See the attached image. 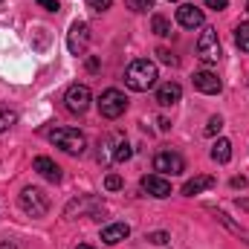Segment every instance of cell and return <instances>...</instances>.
<instances>
[{"instance_id": "1", "label": "cell", "mask_w": 249, "mask_h": 249, "mask_svg": "<svg viewBox=\"0 0 249 249\" xmlns=\"http://www.w3.org/2000/svg\"><path fill=\"white\" fill-rule=\"evenodd\" d=\"M157 78H160L157 64L148 61V58H139V61H133L124 70V84H127L130 90H136V93H148V90L157 84Z\"/></svg>"}, {"instance_id": "2", "label": "cell", "mask_w": 249, "mask_h": 249, "mask_svg": "<svg viewBox=\"0 0 249 249\" xmlns=\"http://www.w3.org/2000/svg\"><path fill=\"white\" fill-rule=\"evenodd\" d=\"M18 203H20V209H23L29 217H44V214L50 212V197H47L41 188H35V186L23 188L20 197H18Z\"/></svg>"}, {"instance_id": "3", "label": "cell", "mask_w": 249, "mask_h": 249, "mask_svg": "<svg viewBox=\"0 0 249 249\" xmlns=\"http://www.w3.org/2000/svg\"><path fill=\"white\" fill-rule=\"evenodd\" d=\"M50 139H53L61 151L72 154V157L84 154V148H87L84 133H81V130H75V127H58V130H53V133H50Z\"/></svg>"}, {"instance_id": "4", "label": "cell", "mask_w": 249, "mask_h": 249, "mask_svg": "<svg viewBox=\"0 0 249 249\" xmlns=\"http://www.w3.org/2000/svg\"><path fill=\"white\" fill-rule=\"evenodd\" d=\"M124 110H127V99H124L122 90H105L102 99H99V113L105 119H119Z\"/></svg>"}, {"instance_id": "5", "label": "cell", "mask_w": 249, "mask_h": 249, "mask_svg": "<svg viewBox=\"0 0 249 249\" xmlns=\"http://www.w3.org/2000/svg\"><path fill=\"white\" fill-rule=\"evenodd\" d=\"M197 55L206 64H214L220 58V38H217V32L212 26H206L200 32V38H197Z\"/></svg>"}, {"instance_id": "6", "label": "cell", "mask_w": 249, "mask_h": 249, "mask_svg": "<svg viewBox=\"0 0 249 249\" xmlns=\"http://www.w3.org/2000/svg\"><path fill=\"white\" fill-rule=\"evenodd\" d=\"M87 44H90V26H87L84 20H75V23L70 26V32H67V50H70L72 55H84Z\"/></svg>"}, {"instance_id": "7", "label": "cell", "mask_w": 249, "mask_h": 249, "mask_svg": "<svg viewBox=\"0 0 249 249\" xmlns=\"http://www.w3.org/2000/svg\"><path fill=\"white\" fill-rule=\"evenodd\" d=\"M154 171H160L162 177L165 174H183L186 171V160L180 157V154H174V151H160L157 157H154Z\"/></svg>"}, {"instance_id": "8", "label": "cell", "mask_w": 249, "mask_h": 249, "mask_svg": "<svg viewBox=\"0 0 249 249\" xmlns=\"http://www.w3.org/2000/svg\"><path fill=\"white\" fill-rule=\"evenodd\" d=\"M67 110L70 113H84L87 107H90V87L87 84H72L70 90H67Z\"/></svg>"}, {"instance_id": "9", "label": "cell", "mask_w": 249, "mask_h": 249, "mask_svg": "<svg viewBox=\"0 0 249 249\" xmlns=\"http://www.w3.org/2000/svg\"><path fill=\"white\" fill-rule=\"evenodd\" d=\"M194 87H197L200 93H206V96H214V93L223 90V81H220L212 70H200V72H194Z\"/></svg>"}, {"instance_id": "10", "label": "cell", "mask_w": 249, "mask_h": 249, "mask_svg": "<svg viewBox=\"0 0 249 249\" xmlns=\"http://www.w3.org/2000/svg\"><path fill=\"white\" fill-rule=\"evenodd\" d=\"M142 191L145 194H151V197H168L171 194V183L162 177V174H148V177H142Z\"/></svg>"}, {"instance_id": "11", "label": "cell", "mask_w": 249, "mask_h": 249, "mask_svg": "<svg viewBox=\"0 0 249 249\" xmlns=\"http://www.w3.org/2000/svg\"><path fill=\"white\" fill-rule=\"evenodd\" d=\"M105 209V203L99 200V197H81V200H72L70 206H67V217H75V212L78 214H96V212H102Z\"/></svg>"}, {"instance_id": "12", "label": "cell", "mask_w": 249, "mask_h": 249, "mask_svg": "<svg viewBox=\"0 0 249 249\" xmlns=\"http://www.w3.org/2000/svg\"><path fill=\"white\" fill-rule=\"evenodd\" d=\"M177 23L186 26V29L203 26V9H197V6H191V3H183V6L177 9Z\"/></svg>"}, {"instance_id": "13", "label": "cell", "mask_w": 249, "mask_h": 249, "mask_svg": "<svg viewBox=\"0 0 249 249\" xmlns=\"http://www.w3.org/2000/svg\"><path fill=\"white\" fill-rule=\"evenodd\" d=\"M183 99V87L177 84V81H165L160 90H157V102L162 105V107H171V105H177Z\"/></svg>"}, {"instance_id": "14", "label": "cell", "mask_w": 249, "mask_h": 249, "mask_svg": "<svg viewBox=\"0 0 249 249\" xmlns=\"http://www.w3.org/2000/svg\"><path fill=\"white\" fill-rule=\"evenodd\" d=\"M35 171H38L41 177H47L50 183H61V168H58L50 157H38V160H35Z\"/></svg>"}, {"instance_id": "15", "label": "cell", "mask_w": 249, "mask_h": 249, "mask_svg": "<svg viewBox=\"0 0 249 249\" xmlns=\"http://www.w3.org/2000/svg\"><path fill=\"white\" fill-rule=\"evenodd\" d=\"M127 235H130V226H127V223H110V226H105V229H102V241H105V244H110V247H113V244H119V241H124Z\"/></svg>"}, {"instance_id": "16", "label": "cell", "mask_w": 249, "mask_h": 249, "mask_svg": "<svg viewBox=\"0 0 249 249\" xmlns=\"http://www.w3.org/2000/svg\"><path fill=\"white\" fill-rule=\"evenodd\" d=\"M212 186H214V177L200 174V177L188 180L186 186H183V194H186V197H194V194H200V191H206V188H212Z\"/></svg>"}, {"instance_id": "17", "label": "cell", "mask_w": 249, "mask_h": 249, "mask_svg": "<svg viewBox=\"0 0 249 249\" xmlns=\"http://www.w3.org/2000/svg\"><path fill=\"white\" fill-rule=\"evenodd\" d=\"M212 160L214 162H229L232 160V142L229 139H217L214 148H212Z\"/></svg>"}, {"instance_id": "18", "label": "cell", "mask_w": 249, "mask_h": 249, "mask_svg": "<svg viewBox=\"0 0 249 249\" xmlns=\"http://www.w3.org/2000/svg\"><path fill=\"white\" fill-rule=\"evenodd\" d=\"M235 44L241 53H249V23H238L235 29Z\"/></svg>"}, {"instance_id": "19", "label": "cell", "mask_w": 249, "mask_h": 249, "mask_svg": "<svg viewBox=\"0 0 249 249\" xmlns=\"http://www.w3.org/2000/svg\"><path fill=\"white\" fill-rule=\"evenodd\" d=\"M151 29H154L160 38L171 35V23H168V18H162V15H154V20H151Z\"/></svg>"}, {"instance_id": "20", "label": "cell", "mask_w": 249, "mask_h": 249, "mask_svg": "<svg viewBox=\"0 0 249 249\" xmlns=\"http://www.w3.org/2000/svg\"><path fill=\"white\" fill-rule=\"evenodd\" d=\"M130 157H133V151H130V145H127V142H116V151H113V160H116V162H127V160H130Z\"/></svg>"}, {"instance_id": "21", "label": "cell", "mask_w": 249, "mask_h": 249, "mask_svg": "<svg viewBox=\"0 0 249 249\" xmlns=\"http://www.w3.org/2000/svg\"><path fill=\"white\" fill-rule=\"evenodd\" d=\"M15 122H18V113H15V110H6V107H0V133H3V130H9Z\"/></svg>"}, {"instance_id": "22", "label": "cell", "mask_w": 249, "mask_h": 249, "mask_svg": "<svg viewBox=\"0 0 249 249\" xmlns=\"http://www.w3.org/2000/svg\"><path fill=\"white\" fill-rule=\"evenodd\" d=\"M220 127H223V119H220V116H212V119L206 122V136H214V133H220Z\"/></svg>"}, {"instance_id": "23", "label": "cell", "mask_w": 249, "mask_h": 249, "mask_svg": "<svg viewBox=\"0 0 249 249\" xmlns=\"http://www.w3.org/2000/svg\"><path fill=\"white\" fill-rule=\"evenodd\" d=\"M105 186H107V191H119V188H122V177H119V174H107Z\"/></svg>"}, {"instance_id": "24", "label": "cell", "mask_w": 249, "mask_h": 249, "mask_svg": "<svg viewBox=\"0 0 249 249\" xmlns=\"http://www.w3.org/2000/svg\"><path fill=\"white\" fill-rule=\"evenodd\" d=\"M127 6H130L133 12H145V9L154 6V0H127Z\"/></svg>"}, {"instance_id": "25", "label": "cell", "mask_w": 249, "mask_h": 249, "mask_svg": "<svg viewBox=\"0 0 249 249\" xmlns=\"http://www.w3.org/2000/svg\"><path fill=\"white\" fill-rule=\"evenodd\" d=\"M148 241H151V244H157V247H165V244H168V235H165V232H151V235H148Z\"/></svg>"}, {"instance_id": "26", "label": "cell", "mask_w": 249, "mask_h": 249, "mask_svg": "<svg viewBox=\"0 0 249 249\" xmlns=\"http://www.w3.org/2000/svg\"><path fill=\"white\" fill-rule=\"evenodd\" d=\"M87 3H90L96 12H105V9H110V3H113V0H87Z\"/></svg>"}, {"instance_id": "27", "label": "cell", "mask_w": 249, "mask_h": 249, "mask_svg": "<svg viewBox=\"0 0 249 249\" xmlns=\"http://www.w3.org/2000/svg\"><path fill=\"white\" fill-rule=\"evenodd\" d=\"M157 55H160V61L171 64V67H174V64H177V58H174V55H171V53H168V50H157Z\"/></svg>"}, {"instance_id": "28", "label": "cell", "mask_w": 249, "mask_h": 249, "mask_svg": "<svg viewBox=\"0 0 249 249\" xmlns=\"http://www.w3.org/2000/svg\"><path fill=\"white\" fill-rule=\"evenodd\" d=\"M38 6H44L47 12H58L61 6H58V0H38Z\"/></svg>"}, {"instance_id": "29", "label": "cell", "mask_w": 249, "mask_h": 249, "mask_svg": "<svg viewBox=\"0 0 249 249\" xmlns=\"http://www.w3.org/2000/svg\"><path fill=\"white\" fill-rule=\"evenodd\" d=\"M206 6H209V9H217V12H220V9H226V6H229V0H206Z\"/></svg>"}, {"instance_id": "30", "label": "cell", "mask_w": 249, "mask_h": 249, "mask_svg": "<svg viewBox=\"0 0 249 249\" xmlns=\"http://www.w3.org/2000/svg\"><path fill=\"white\" fill-rule=\"evenodd\" d=\"M232 186H235V188H244V186H247V180H244V177H235V180H232Z\"/></svg>"}, {"instance_id": "31", "label": "cell", "mask_w": 249, "mask_h": 249, "mask_svg": "<svg viewBox=\"0 0 249 249\" xmlns=\"http://www.w3.org/2000/svg\"><path fill=\"white\" fill-rule=\"evenodd\" d=\"M0 249H18L15 244H0Z\"/></svg>"}, {"instance_id": "32", "label": "cell", "mask_w": 249, "mask_h": 249, "mask_svg": "<svg viewBox=\"0 0 249 249\" xmlns=\"http://www.w3.org/2000/svg\"><path fill=\"white\" fill-rule=\"evenodd\" d=\"M75 249H93V247H87V244H81V247H75Z\"/></svg>"}, {"instance_id": "33", "label": "cell", "mask_w": 249, "mask_h": 249, "mask_svg": "<svg viewBox=\"0 0 249 249\" xmlns=\"http://www.w3.org/2000/svg\"><path fill=\"white\" fill-rule=\"evenodd\" d=\"M247 9H249V0H247Z\"/></svg>"}]
</instances>
